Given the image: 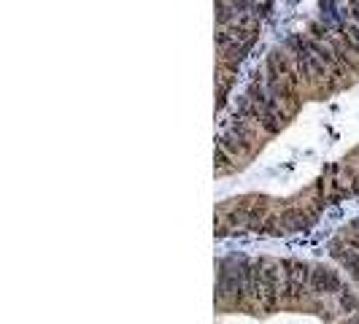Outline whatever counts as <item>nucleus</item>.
I'll return each instance as SVG.
<instances>
[{
    "label": "nucleus",
    "instance_id": "1",
    "mask_svg": "<svg viewBox=\"0 0 359 324\" xmlns=\"http://www.w3.org/2000/svg\"><path fill=\"white\" fill-rule=\"evenodd\" d=\"M311 292L316 300L322 297H341L343 295V278L338 270L327 265H313L311 268Z\"/></svg>",
    "mask_w": 359,
    "mask_h": 324
}]
</instances>
